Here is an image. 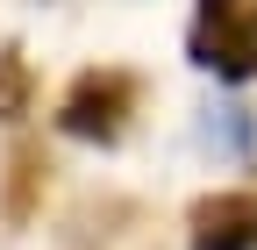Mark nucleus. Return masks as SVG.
<instances>
[{"label": "nucleus", "instance_id": "1", "mask_svg": "<svg viewBox=\"0 0 257 250\" xmlns=\"http://www.w3.org/2000/svg\"><path fill=\"white\" fill-rule=\"evenodd\" d=\"M136 107H143V79L128 65H86L72 86H64V100H57V129L72 143L114 150L128 136V121H136Z\"/></svg>", "mask_w": 257, "mask_h": 250}, {"label": "nucleus", "instance_id": "2", "mask_svg": "<svg viewBox=\"0 0 257 250\" xmlns=\"http://www.w3.org/2000/svg\"><path fill=\"white\" fill-rule=\"evenodd\" d=\"M186 57L221 86H250L257 79V0H200L186 29Z\"/></svg>", "mask_w": 257, "mask_h": 250}, {"label": "nucleus", "instance_id": "3", "mask_svg": "<svg viewBox=\"0 0 257 250\" xmlns=\"http://www.w3.org/2000/svg\"><path fill=\"white\" fill-rule=\"evenodd\" d=\"M186 250H257V186H214L186 207Z\"/></svg>", "mask_w": 257, "mask_h": 250}, {"label": "nucleus", "instance_id": "4", "mask_svg": "<svg viewBox=\"0 0 257 250\" xmlns=\"http://www.w3.org/2000/svg\"><path fill=\"white\" fill-rule=\"evenodd\" d=\"M43 186H50V150L36 136H15L8 158H0V222L8 229H29L43 207Z\"/></svg>", "mask_w": 257, "mask_h": 250}, {"label": "nucleus", "instance_id": "5", "mask_svg": "<svg viewBox=\"0 0 257 250\" xmlns=\"http://www.w3.org/2000/svg\"><path fill=\"white\" fill-rule=\"evenodd\" d=\"M193 143L214 165H257V107L243 100H200L193 107Z\"/></svg>", "mask_w": 257, "mask_h": 250}, {"label": "nucleus", "instance_id": "6", "mask_svg": "<svg viewBox=\"0 0 257 250\" xmlns=\"http://www.w3.org/2000/svg\"><path fill=\"white\" fill-rule=\"evenodd\" d=\"M36 100V72H29L22 43H0V121H22Z\"/></svg>", "mask_w": 257, "mask_h": 250}]
</instances>
